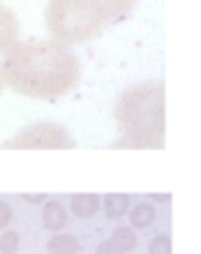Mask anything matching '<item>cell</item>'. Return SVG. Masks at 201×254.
Segmentation results:
<instances>
[{
  "mask_svg": "<svg viewBox=\"0 0 201 254\" xmlns=\"http://www.w3.org/2000/svg\"><path fill=\"white\" fill-rule=\"evenodd\" d=\"M0 69L5 88L35 102H54L69 95L83 74L72 47L54 40H19L2 56Z\"/></svg>",
  "mask_w": 201,
  "mask_h": 254,
  "instance_id": "6da1fadb",
  "label": "cell"
},
{
  "mask_svg": "<svg viewBox=\"0 0 201 254\" xmlns=\"http://www.w3.org/2000/svg\"><path fill=\"white\" fill-rule=\"evenodd\" d=\"M167 90L162 81H143L123 90L116 100L114 121L123 134L164 136L167 125Z\"/></svg>",
  "mask_w": 201,
  "mask_h": 254,
  "instance_id": "7a4b0ae2",
  "label": "cell"
},
{
  "mask_svg": "<svg viewBox=\"0 0 201 254\" xmlns=\"http://www.w3.org/2000/svg\"><path fill=\"white\" fill-rule=\"evenodd\" d=\"M44 21L49 37L65 47L86 44L107 28L83 0H49Z\"/></svg>",
  "mask_w": 201,
  "mask_h": 254,
  "instance_id": "3957f363",
  "label": "cell"
},
{
  "mask_svg": "<svg viewBox=\"0 0 201 254\" xmlns=\"http://www.w3.org/2000/svg\"><path fill=\"white\" fill-rule=\"evenodd\" d=\"M0 148L5 150H69L74 136L61 123H33L9 136Z\"/></svg>",
  "mask_w": 201,
  "mask_h": 254,
  "instance_id": "277c9868",
  "label": "cell"
},
{
  "mask_svg": "<svg viewBox=\"0 0 201 254\" xmlns=\"http://www.w3.org/2000/svg\"><path fill=\"white\" fill-rule=\"evenodd\" d=\"M83 2L100 16L104 26H116L134 12L139 0H83Z\"/></svg>",
  "mask_w": 201,
  "mask_h": 254,
  "instance_id": "5b68a950",
  "label": "cell"
},
{
  "mask_svg": "<svg viewBox=\"0 0 201 254\" xmlns=\"http://www.w3.org/2000/svg\"><path fill=\"white\" fill-rule=\"evenodd\" d=\"M16 42H19V19L5 2H0V56H5Z\"/></svg>",
  "mask_w": 201,
  "mask_h": 254,
  "instance_id": "8992f818",
  "label": "cell"
},
{
  "mask_svg": "<svg viewBox=\"0 0 201 254\" xmlns=\"http://www.w3.org/2000/svg\"><path fill=\"white\" fill-rule=\"evenodd\" d=\"M42 224L47 231L56 234V231H63L67 227V208L61 199H51L49 196L44 203H42Z\"/></svg>",
  "mask_w": 201,
  "mask_h": 254,
  "instance_id": "52a82bcc",
  "label": "cell"
},
{
  "mask_svg": "<svg viewBox=\"0 0 201 254\" xmlns=\"http://www.w3.org/2000/svg\"><path fill=\"white\" fill-rule=\"evenodd\" d=\"M100 203H102V196L93 192H79L69 196V210L79 220H90L93 215H97Z\"/></svg>",
  "mask_w": 201,
  "mask_h": 254,
  "instance_id": "ba28073f",
  "label": "cell"
},
{
  "mask_svg": "<svg viewBox=\"0 0 201 254\" xmlns=\"http://www.w3.org/2000/svg\"><path fill=\"white\" fill-rule=\"evenodd\" d=\"M118 150H160L164 148V136H146V134H123L114 143Z\"/></svg>",
  "mask_w": 201,
  "mask_h": 254,
  "instance_id": "9c48e42d",
  "label": "cell"
},
{
  "mask_svg": "<svg viewBox=\"0 0 201 254\" xmlns=\"http://www.w3.org/2000/svg\"><path fill=\"white\" fill-rule=\"evenodd\" d=\"M100 208L104 210L109 220H121L128 215V210L132 208V196L130 194H123V192H111L107 196H102V203Z\"/></svg>",
  "mask_w": 201,
  "mask_h": 254,
  "instance_id": "30bf717a",
  "label": "cell"
},
{
  "mask_svg": "<svg viewBox=\"0 0 201 254\" xmlns=\"http://www.w3.org/2000/svg\"><path fill=\"white\" fill-rule=\"evenodd\" d=\"M128 217H130V227L134 231H141V229L153 227V222L157 220V208L150 201H143V203H136L134 208H130Z\"/></svg>",
  "mask_w": 201,
  "mask_h": 254,
  "instance_id": "8fae6325",
  "label": "cell"
},
{
  "mask_svg": "<svg viewBox=\"0 0 201 254\" xmlns=\"http://www.w3.org/2000/svg\"><path fill=\"white\" fill-rule=\"evenodd\" d=\"M49 254H79L81 252V241L72 234L65 231H56L47 243Z\"/></svg>",
  "mask_w": 201,
  "mask_h": 254,
  "instance_id": "7c38bea8",
  "label": "cell"
},
{
  "mask_svg": "<svg viewBox=\"0 0 201 254\" xmlns=\"http://www.w3.org/2000/svg\"><path fill=\"white\" fill-rule=\"evenodd\" d=\"M109 241L114 243L118 250H123L125 254L136 250V243H139L136 241V231H134L132 227H125V224L116 227L114 231H111V236H109Z\"/></svg>",
  "mask_w": 201,
  "mask_h": 254,
  "instance_id": "4fadbf2b",
  "label": "cell"
},
{
  "mask_svg": "<svg viewBox=\"0 0 201 254\" xmlns=\"http://www.w3.org/2000/svg\"><path fill=\"white\" fill-rule=\"evenodd\" d=\"M21 248V236L14 229H2L0 234V254H16Z\"/></svg>",
  "mask_w": 201,
  "mask_h": 254,
  "instance_id": "5bb4252c",
  "label": "cell"
},
{
  "mask_svg": "<svg viewBox=\"0 0 201 254\" xmlns=\"http://www.w3.org/2000/svg\"><path fill=\"white\" fill-rule=\"evenodd\" d=\"M148 254H174V243L167 234L155 236L153 241L148 243Z\"/></svg>",
  "mask_w": 201,
  "mask_h": 254,
  "instance_id": "9a60e30c",
  "label": "cell"
},
{
  "mask_svg": "<svg viewBox=\"0 0 201 254\" xmlns=\"http://www.w3.org/2000/svg\"><path fill=\"white\" fill-rule=\"evenodd\" d=\"M12 217H14L12 206H9L7 201L0 199V231H2V229H7L9 224H12Z\"/></svg>",
  "mask_w": 201,
  "mask_h": 254,
  "instance_id": "2e32d148",
  "label": "cell"
},
{
  "mask_svg": "<svg viewBox=\"0 0 201 254\" xmlns=\"http://www.w3.org/2000/svg\"><path fill=\"white\" fill-rule=\"evenodd\" d=\"M95 254H125V252L116 248L111 241H104V243H100V245L95 248Z\"/></svg>",
  "mask_w": 201,
  "mask_h": 254,
  "instance_id": "e0dca14e",
  "label": "cell"
},
{
  "mask_svg": "<svg viewBox=\"0 0 201 254\" xmlns=\"http://www.w3.org/2000/svg\"><path fill=\"white\" fill-rule=\"evenodd\" d=\"M49 199L47 192H37V194H21V201H26V203H44Z\"/></svg>",
  "mask_w": 201,
  "mask_h": 254,
  "instance_id": "ac0fdd59",
  "label": "cell"
},
{
  "mask_svg": "<svg viewBox=\"0 0 201 254\" xmlns=\"http://www.w3.org/2000/svg\"><path fill=\"white\" fill-rule=\"evenodd\" d=\"M171 194H150V203H169Z\"/></svg>",
  "mask_w": 201,
  "mask_h": 254,
  "instance_id": "d6986e66",
  "label": "cell"
},
{
  "mask_svg": "<svg viewBox=\"0 0 201 254\" xmlns=\"http://www.w3.org/2000/svg\"><path fill=\"white\" fill-rule=\"evenodd\" d=\"M2 88H5V81H2V69H0V93H2Z\"/></svg>",
  "mask_w": 201,
  "mask_h": 254,
  "instance_id": "ffe728a7",
  "label": "cell"
}]
</instances>
